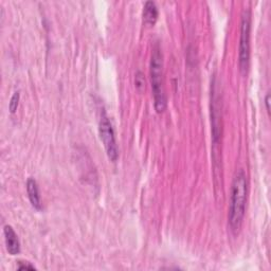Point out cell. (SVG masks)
<instances>
[{"label": "cell", "instance_id": "52a82bcc", "mask_svg": "<svg viewBox=\"0 0 271 271\" xmlns=\"http://www.w3.org/2000/svg\"><path fill=\"white\" fill-rule=\"evenodd\" d=\"M159 11L154 2H146L143 8V20L149 26H154L158 19Z\"/></svg>", "mask_w": 271, "mask_h": 271}, {"label": "cell", "instance_id": "8992f818", "mask_svg": "<svg viewBox=\"0 0 271 271\" xmlns=\"http://www.w3.org/2000/svg\"><path fill=\"white\" fill-rule=\"evenodd\" d=\"M27 192L28 196H29L31 205L37 209H41V201H40V195H39V189L38 184L34 178H29L27 181Z\"/></svg>", "mask_w": 271, "mask_h": 271}, {"label": "cell", "instance_id": "5b68a950", "mask_svg": "<svg viewBox=\"0 0 271 271\" xmlns=\"http://www.w3.org/2000/svg\"><path fill=\"white\" fill-rule=\"evenodd\" d=\"M4 234L7 250L11 255H16L20 252V242L17 237V234L14 231L13 228L9 225L5 226Z\"/></svg>", "mask_w": 271, "mask_h": 271}, {"label": "cell", "instance_id": "ba28073f", "mask_svg": "<svg viewBox=\"0 0 271 271\" xmlns=\"http://www.w3.org/2000/svg\"><path fill=\"white\" fill-rule=\"evenodd\" d=\"M19 97H20V93L19 91H16L15 93H14L11 97V101L9 103V109L12 113H14L16 111L17 107H18V103H19Z\"/></svg>", "mask_w": 271, "mask_h": 271}, {"label": "cell", "instance_id": "3957f363", "mask_svg": "<svg viewBox=\"0 0 271 271\" xmlns=\"http://www.w3.org/2000/svg\"><path fill=\"white\" fill-rule=\"evenodd\" d=\"M250 30H251V14L249 10H245L241 16L240 23V40H239V69L241 73H246L250 60Z\"/></svg>", "mask_w": 271, "mask_h": 271}, {"label": "cell", "instance_id": "6da1fadb", "mask_svg": "<svg viewBox=\"0 0 271 271\" xmlns=\"http://www.w3.org/2000/svg\"><path fill=\"white\" fill-rule=\"evenodd\" d=\"M247 194H248L247 177L244 170L239 169L233 178L232 187H231L229 224L233 232L239 230L242 220H244Z\"/></svg>", "mask_w": 271, "mask_h": 271}, {"label": "cell", "instance_id": "9c48e42d", "mask_svg": "<svg viewBox=\"0 0 271 271\" xmlns=\"http://www.w3.org/2000/svg\"><path fill=\"white\" fill-rule=\"evenodd\" d=\"M144 84H145V81H144L143 75H142L141 72H137V75H136V85H137V87L138 88H143Z\"/></svg>", "mask_w": 271, "mask_h": 271}, {"label": "cell", "instance_id": "30bf717a", "mask_svg": "<svg viewBox=\"0 0 271 271\" xmlns=\"http://www.w3.org/2000/svg\"><path fill=\"white\" fill-rule=\"evenodd\" d=\"M19 270H24V269H30V270H35L36 268L31 265L30 263H23V262H19V266H18Z\"/></svg>", "mask_w": 271, "mask_h": 271}, {"label": "cell", "instance_id": "7a4b0ae2", "mask_svg": "<svg viewBox=\"0 0 271 271\" xmlns=\"http://www.w3.org/2000/svg\"><path fill=\"white\" fill-rule=\"evenodd\" d=\"M151 81L154 94V104L157 112H162L166 107V96L163 88V78H162V54L159 45L156 44L151 60Z\"/></svg>", "mask_w": 271, "mask_h": 271}, {"label": "cell", "instance_id": "277c9868", "mask_svg": "<svg viewBox=\"0 0 271 271\" xmlns=\"http://www.w3.org/2000/svg\"><path fill=\"white\" fill-rule=\"evenodd\" d=\"M98 133H100V138H101L104 144L108 158L111 161H116L119 157V150L115 137V132H113L112 125L108 117L105 115V112L102 113L101 119H100Z\"/></svg>", "mask_w": 271, "mask_h": 271}, {"label": "cell", "instance_id": "8fae6325", "mask_svg": "<svg viewBox=\"0 0 271 271\" xmlns=\"http://www.w3.org/2000/svg\"><path fill=\"white\" fill-rule=\"evenodd\" d=\"M269 98H270V94L268 93L266 95V98H265V103H266V106H267V111L270 112V107H269Z\"/></svg>", "mask_w": 271, "mask_h": 271}]
</instances>
